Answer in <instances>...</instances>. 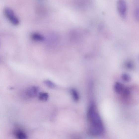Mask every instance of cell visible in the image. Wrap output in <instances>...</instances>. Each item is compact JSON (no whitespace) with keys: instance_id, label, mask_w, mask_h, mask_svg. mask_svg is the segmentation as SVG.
Returning a JSON list of instances; mask_svg holds the SVG:
<instances>
[{"instance_id":"obj_9","label":"cell","mask_w":139,"mask_h":139,"mask_svg":"<svg viewBox=\"0 0 139 139\" xmlns=\"http://www.w3.org/2000/svg\"><path fill=\"white\" fill-rule=\"evenodd\" d=\"M44 82L45 84L49 88L53 89L55 87L54 84L50 80H46L44 81Z\"/></svg>"},{"instance_id":"obj_11","label":"cell","mask_w":139,"mask_h":139,"mask_svg":"<svg viewBox=\"0 0 139 139\" xmlns=\"http://www.w3.org/2000/svg\"><path fill=\"white\" fill-rule=\"evenodd\" d=\"M134 15L136 20H139V5L135 8L134 11Z\"/></svg>"},{"instance_id":"obj_7","label":"cell","mask_w":139,"mask_h":139,"mask_svg":"<svg viewBox=\"0 0 139 139\" xmlns=\"http://www.w3.org/2000/svg\"><path fill=\"white\" fill-rule=\"evenodd\" d=\"M70 92L74 101L76 102L79 101L80 99L79 95L77 90L74 89H72L71 90Z\"/></svg>"},{"instance_id":"obj_3","label":"cell","mask_w":139,"mask_h":139,"mask_svg":"<svg viewBox=\"0 0 139 139\" xmlns=\"http://www.w3.org/2000/svg\"><path fill=\"white\" fill-rule=\"evenodd\" d=\"M117 7L118 13L121 17L123 19L126 17L127 11V5L124 0L118 1L117 2Z\"/></svg>"},{"instance_id":"obj_4","label":"cell","mask_w":139,"mask_h":139,"mask_svg":"<svg viewBox=\"0 0 139 139\" xmlns=\"http://www.w3.org/2000/svg\"><path fill=\"white\" fill-rule=\"evenodd\" d=\"M39 88L37 86H33L28 88L27 91L28 96L31 98H34L37 96L38 93Z\"/></svg>"},{"instance_id":"obj_8","label":"cell","mask_w":139,"mask_h":139,"mask_svg":"<svg viewBox=\"0 0 139 139\" xmlns=\"http://www.w3.org/2000/svg\"><path fill=\"white\" fill-rule=\"evenodd\" d=\"M49 98L48 94L47 93L41 92L39 94V99L41 101H47Z\"/></svg>"},{"instance_id":"obj_10","label":"cell","mask_w":139,"mask_h":139,"mask_svg":"<svg viewBox=\"0 0 139 139\" xmlns=\"http://www.w3.org/2000/svg\"><path fill=\"white\" fill-rule=\"evenodd\" d=\"M121 77L122 80L126 82H129L131 80V77L129 74L127 73L123 74L121 75Z\"/></svg>"},{"instance_id":"obj_1","label":"cell","mask_w":139,"mask_h":139,"mask_svg":"<svg viewBox=\"0 0 139 139\" xmlns=\"http://www.w3.org/2000/svg\"><path fill=\"white\" fill-rule=\"evenodd\" d=\"M87 116L90 134L94 136L103 135L104 131L103 124L96 106L93 103L89 107Z\"/></svg>"},{"instance_id":"obj_5","label":"cell","mask_w":139,"mask_h":139,"mask_svg":"<svg viewBox=\"0 0 139 139\" xmlns=\"http://www.w3.org/2000/svg\"><path fill=\"white\" fill-rule=\"evenodd\" d=\"M125 88L123 84L119 82H116L114 86L115 91L118 94H122Z\"/></svg>"},{"instance_id":"obj_2","label":"cell","mask_w":139,"mask_h":139,"mask_svg":"<svg viewBox=\"0 0 139 139\" xmlns=\"http://www.w3.org/2000/svg\"><path fill=\"white\" fill-rule=\"evenodd\" d=\"M4 13L7 18L13 24L17 25L19 24V21L18 19L11 9L8 8H5Z\"/></svg>"},{"instance_id":"obj_6","label":"cell","mask_w":139,"mask_h":139,"mask_svg":"<svg viewBox=\"0 0 139 139\" xmlns=\"http://www.w3.org/2000/svg\"><path fill=\"white\" fill-rule=\"evenodd\" d=\"M14 134L17 139H28L27 134L21 130H16L14 132Z\"/></svg>"}]
</instances>
